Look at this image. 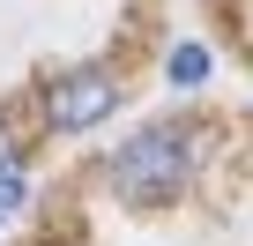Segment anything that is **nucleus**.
Wrapping results in <instances>:
<instances>
[{
	"label": "nucleus",
	"mask_w": 253,
	"mask_h": 246,
	"mask_svg": "<svg viewBox=\"0 0 253 246\" xmlns=\"http://www.w3.org/2000/svg\"><path fill=\"white\" fill-rule=\"evenodd\" d=\"M194 179V142L186 127H142V135H126L104 164V187L119 201H134V209H157V201H179Z\"/></svg>",
	"instance_id": "f257e3e1"
},
{
	"label": "nucleus",
	"mask_w": 253,
	"mask_h": 246,
	"mask_svg": "<svg viewBox=\"0 0 253 246\" xmlns=\"http://www.w3.org/2000/svg\"><path fill=\"white\" fill-rule=\"evenodd\" d=\"M112 112H119V82H112L104 67L52 75V90H45V127H52V135H89L97 119H112Z\"/></svg>",
	"instance_id": "f03ea898"
},
{
	"label": "nucleus",
	"mask_w": 253,
	"mask_h": 246,
	"mask_svg": "<svg viewBox=\"0 0 253 246\" xmlns=\"http://www.w3.org/2000/svg\"><path fill=\"white\" fill-rule=\"evenodd\" d=\"M209 67H216V60H209V45H179V52H171V82H179V90L209 82Z\"/></svg>",
	"instance_id": "7ed1b4c3"
},
{
	"label": "nucleus",
	"mask_w": 253,
	"mask_h": 246,
	"mask_svg": "<svg viewBox=\"0 0 253 246\" xmlns=\"http://www.w3.org/2000/svg\"><path fill=\"white\" fill-rule=\"evenodd\" d=\"M23 194H30V179H23L15 164H0V216H15V209H23Z\"/></svg>",
	"instance_id": "20e7f679"
},
{
	"label": "nucleus",
	"mask_w": 253,
	"mask_h": 246,
	"mask_svg": "<svg viewBox=\"0 0 253 246\" xmlns=\"http://www.w3.org/2000/svg\"><path fill=\"white\" fill-rule=\"evenodd\" d=\"M0 164H8V135H0Z\"/></svg>",
	"instance_id": "39448f33"
}]
</instances>
